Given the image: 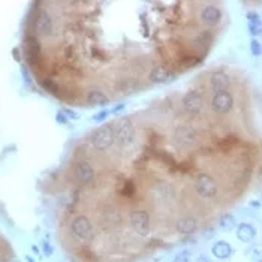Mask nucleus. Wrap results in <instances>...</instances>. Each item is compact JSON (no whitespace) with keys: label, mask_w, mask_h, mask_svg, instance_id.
Here are the masks:
<instances>
[{"label":"nucleus","mask_w":262,"mask_h":262,"mask_svg":"<svg viewBox=\"0 0 262 262\" xmlns=\"http://www.w3.org/2000/svg\"><path fill=\"white\" fill-rule=\"evenodd\" d=\"M231 84V78L223 72V71H214L210 75V88L214 93H220V91H226Z\"/></svg>","instance_id":"16"},{"label":"nucleus","mask_w":262,"mask_h":262,"mask_svg":"<svg viewBox=\"0 0 262 262\" xmlns=\"http://www.w3.org/2000/svg\"><path fill=\"white\" fill-rule=\"evenodd\" d=\"M124 106H126L124 103H117L114 108H111V109H109V114H118L120 111H123V109H124Z\"/></svg>","instance_id":"33"},{"label":"nucleus","mask_w":262,"mask_h":262,"mask_svg":"<svg viewBox=\"0 0 262 262\" xmlns=\"http://www.w3.org/2000/svg\"><path fill=\"white\" fill-rule=\"evenodd\" d=\"M234 253V247L231 243L225 241V240H217L213 246H211V255L219 259V261H226L232 256Z\"/></svg>","instance_id":"19"},{"label":"nucleus","mask_w":262,"mask_h":262,"mask_svg":"<svg viewBox=\"0 0 262 262\" xmlns=\"http://www.w3.org/2000/svg\"><path fill=\"white\" fill-rule=\"evenodd\" d=\"M190 256H192L190 249H181L175 253L173 262H190Z\"/></svg>","instance_id":"26"},{"label":"nucleus","mask_w":262,"mask_h":262,"mask_svg":"<svg viewBox=\"0 0 262 262\" xmlns=\"http://www.w3.org/2000/svg\"><path fill=\"white\" fill-rule=\"evenodd\" d=\"M74 174H75V178L84 186L91 184L96 178V173H94L93 167L86 161H78L74 165Z\"/></svg>","instance_id":"13"},{"label":"nucleus","mask_w":262,"mask_h":262,"mask_svg":"<svg viewBox=\"0 0 262 262\" xmlns=\"http://www.w3.org/2000/svg\"><path fill=\"white\" fill-rule=\"evenodd\" d=\"M210 108L217 115H226L234 108V96L229 90L214 93L210 102Z\"/></svg>","instance_id":"8"},{"label":"nucleus","mask_w":262,"mask_h":262,"mask_svg":"<svg viewBox=\"0 0 262 262\" xmlns=\"http://www.w3.org/2000/svg\"><path fill=\"white\" fill-rule=\"evenodd\" d=\"M195 262H211V259H210L207 255H199V256L196 258V261Z\"/></svg>","instance_id":"34"},{"label":"nucleus","mask_w":262,"mask_h":262,"mask_svg":"<svg viewBox=\"0 0 262 262\" xmlns=\"http://www.w3.org/2000/svg\"><path fill=\"white\" fill-rule=\"evenodd\" d=\"M56 121H57L59 124H68L69 118H68V115H66L63 111H59V112L56 114Z\"/></svg>","instance_id":"29"},{"label":"nucleus","mask_w":262,"mask_h":262,"mask_svg":"<svg viewBox=\"0 0 262 262\" xmlns=\"http://www.w3.org/2000/svg\"><path fill=\"white\" fill-rule=\"evenodd\" d=\"M222 9L216 5H205L199 12V20L207 27H216L222 21Z\"/></svg>","instance_id":"12"},{"label":"nucleus","mask_w":262,"mask_h":262,"mask_svg":"<svg viewBox=\"0 0 262 262\" xmlns=\"http://www.w3.org/2000/svg\"><path fill=\"white\" fill-rule=\"evenodd\" d=\"M41 42L36 36H27L24 39V54L32 66L41 59Z\"/></svg>","instance_id":"14"},{"label":"nucleus","mask_w":262,"mask_h":262,"mask_svg":"<svg viewBox=\"0 0 262 262\" xmlns=\"http://www.w3.org/2000/svg\"><path fill=\"white\" fill-rule=\"evenodd\" d=\"M103 217L106 219V222H108L109 225H118V223L123 222L120 211H118L115 207H112V205H108V207H106V210L103 211Z\"/></svg>","instance_id":"24"},{"label":"nucleus","mask_w":262,"mask_h":262,"mask_svg":"<svg viewBox=\"0 0 262 262\" xmlns=\"http://www.w3.org/2000/svg\"><path fill=\"white\" fill-rule=\"evenodd\" d=\"M32 252H33L35 255H39V247L33 244V246H32Z\"/></svg>","instance_id":"35"},{"label":"nucleus","mask_w":262,"mask_h":262,"mask_svg":"<svg viewBox=\"0 0 262 262\" xmlns=\"http://www.w3.org/2000/svg\"><path fill=\"white\" fill-rule=\"evenodd\" d=\"M250 53H252L255 57H259L262 54V44L258 39H255V38L250 41Z\"/></svg>","instance_id":"27"},{"label":"nucleus","mask_w":262,"mask_h":262,"mask_svg":"<svg viewBox=\"0 0 262 262\" xmlns=\"http://www.w3.org/2000/svg\"><path fill=\"white\" fill-rule=\"evenodd\" d=\"M213 42H214V33L211 30H201L192 39L193 48L201 50L204 54H207V48H210L213 45Z\"/></svg>","instance_id":"15"},{"label":"nucleus","mask_w":262,"mask_h":262,"mask_svg":"<svg viewBox=\"0 0 262 262\" xmlns=\"http://www.w3.org/2000/svg\"><path fill=\"white\" fill-rule=\"evenodd\" d=\"M115 189L123 198H132L137 192L134 180L132 178H124V177H118V180L115 183Z\"/></svg>","instance_id":"20"},{"label":"nucleus","mask_w":262,"mask_h":262,"mask_svg":"<svg viewBox=\"0 0 262 262\" xmlns=\"http://www.w3.org/2000/svg\"><path fill=\"white\" fill-rule=\"evenodd\" d=\"M256 234H258V232H256V228H255L252 223H249V222H241V223H238L237 228H235V235H237V238H238L241 243H246V244L255 241Z\"/></svg>","instance_id":"18"},{"label":"nucleus","mask_w":262,"mask_h":262,"mask_svg":"<svg viewBox=\"0 0 262 262\" xmlns=\"http://www.w3.org/2000/svg\"><path fill=\"white\" fill-rule=\"evenodd\" d=\"M115 141L120 147H129L135 140V126L130 117H120L114 126Z\"/></svg>","instance_id":"3"},{"label":"nucleus","mask_w":262,"mask_h":262,"mask_svg":"<svg viewBox=\"0 0 262 262\" xmlns=\"http://www.w3.org/2000/svg\"><path fill=\"white\" fill-rule=\"evenodd\" d=\"M177 72L170 65L167 63H155L149 69V81L155 84H162V83H173L177 78Z\"/></svg>","instance_id":"6"},{"label":"nucleus","mask_w":262,"mask_h":262,"mask_svg":"<svg viewBox=\"0 0 262 262\" xmlns=\"http://www.w3.org/2000/svg\"><path fill=\"white\" fill-rule=\"evenodd\" d=\"M42 250H44V255L45 256H51L54 253V249H53V246L48 241H44L42 243Z\"/></svg>","instance_id":"30"},{"label":"nucleus","mask_w":262,"mask_h":262,"mask_svg":"<svg viewBox=\"0 0 262 262\" xmlns=\"http://www.w3.org/2000/svg\"><path fill=\"white\" fill-rule=\"evenodd\" d=\"M71 231L74 237H77L81 241H90L94 237V229L93 223L90 222L86 214H78L77 217L72 219L71 222Z\"/></svg>","instance_id":"5"},{"label":"nucleus","mask_w":262,"mask_h":262,"mask_svg":"<svg viewBox=\"0 0 262 262\" xmlns=\"http://www.w3.org/2000/svg\"><path fill=\"white\" fill-rule=\"evenodd\" d=\"M193 189L195 193L202 199H213L219 193V186L214 177L207 173H199L193 180Z\"/></svg>","instance_id":"2"},{"label":"nucleus","mask_w":262,"mask_h":262,"mask_svg":"<svg viewBox=\"0 0 262 262\" xmlns=\"http://www.w3.org/2000/svg\"><path fill=\"white\" fill-rule=\"evenodd\" d=\"M152 196H153V201L161 202V204H165V202L174 199L175 196H177V190L174 189V186H171L168 181H165V180H158V181L153 184Z\"/></svg>","instance_id":"10"},{"label":"nucleus","mask_w":262,"mask_h":262,"mask_svg":"<svg viewBox=\"0 0 262 262\" xmlns=\"http://www.w3.org/2000/svg\"><path fill=\"white\" fill-rule=\"evenodd\" d=\"M109 115V109H103V111H100V112H97V114H94L93 115V121H96V123H99V121H103L106 117Z\"/></svg>","instance_id":"28"},{"label":"nucleus","mask_w":262,"mask_h":262,"mask_svg":"<svg viewBox=\"0 0 262 262\" xmlns=\"http://www.w3.org/2000/svg\"><path fill=\"white\" fill-rule=\"evenodd\" d=\"M237 219L232 213H225L219 217V228L223 232H231L237 228Z\"/></svg>","instance_id":"23"},{"label":"nucleus","mask_w":262,"mask_h":262,"mask_svg":"<svg viewBox=\"0 0 262 262\" xmlns=\"http://www.w3.org/2000/svg\"><path fill=\"white\" fill-rule=\"evenodd\" d=\"M175 229L183 235H190L198 229V220L190 214L180 216L175 222Z\"/></svg>","instance_id":"17"},{"label":"nucleus","mask_w":262,"mask_h":262,"mask_svg":"<svg viewBox=\"0 0 262 262\" xmlns=\"http://www.w3.org/2000/svg\"><path fill=\"white\" fill-rule=\"evenodd\" d=\"M41 86L45 88L48 93L54 94V96H57V94H59V86L56 84V81H53V80H50V78L42 80V81H41Z\"/></svg>","instance_id":"25"},{"label":"nucleus","mask_w":262,"mask_h":262,"mask_svg":"<svg viewBox=\"0 0 262 262\" xmlns=\"http://www.w3.org/2000/svg\"><path fill=\"white\" fill-rule=\"evenodd\" d=\"M247 18V30L252 36L262 35V18L256 11H249L246 14Z\"/></svg>","instance_id":"21"},{"label":"nucleus","mask_w":262,"mask_h":262,"mask_svg":"<svg viewBox=\"0 0 262 262\" xmlns=\"http://www.w3.org/2000/svg\"><path fill=\"white\" fill-rule=\"evenodd\" d=\"M26 262H36V261H35L32 256H29V255H27V256H26Z\"/></svg>","instance_id":"36"},{"label":"nucleus","mask_w":262,"mask_h":262,"mask_svg":"<svg viewBox=\"0 0 262 262\" xmlns=\"http://www.w3.org/2000/svg\"><path fill=\"white\" fill-rule=\"evenodd\" d=\"M129 225L134 232L140 237H149L152 232V219L150 213L146 210H135L129 214Z\"/></svg>","instance_id":"4"},{"label":"nucleus","mask_w":262,"mask_h":262,"mask_svg":"<svg viewBox=\"0 0 262 262\" xmlns=\"http://www.w3.org/2000/svg\"><path fill=\"white\" fill-rule=\"evenodd\" d=\"M181 108L190 117L199 115L202 108H204V96H202V93H199L196 90H190V91L184 93V96L181 99Z\"/></svg>","instance_id":"7"},{"label":"nucleus","mask_w":262,"mask_h":262,"mask_svg":"<svg viewBox=\"0 0 262 262\" xmlns=\"http://www.w3.org/2000/svg\"><path fill=\"white\" fill-rule=\"evenodd\" d=\"M35 30L39 36L48 38L54 33V21L47 9H39L35 17Z\"/></svg>","instance_id":"11"},{"label":"nucleus","mask_w":262,"mask_h":262,"mask_svg":"<svg viewBox=\"0 0 262 262\" xmlns=\"http://www.w3.org/2000/svg\"><path fill=\"white\" fill-rule=\"evenodd\" d=\"M86 102H87L88 106H105L106 103H109V97L102 90L93 88L87 93Z\"/></svg>","instance_id":"22"},{"label":"nucleus","mask_w":262,"mask_h":262,"mask_svg":"<svg viewBox=\"0 0 262 262\" xmlns=\"http://www.w3.org/2000/svg\"><path fill=\"white\" fill-rule=\"evenodd\" d=\"M256 262H262V258H261V259H258V261H256Z\"/></svg>","instance_id":"37"},{"label":"nucleus","mask_w":262,"mask_h":262,"mask_svg":"<svg viewBox=\"0 0 262 262\" xmlns=\"http://www.w3.org/2000/svg\"><path fill=\"white\" fill-rule=\"evenodd\" d=\"M62 111H63V112H65L66 115H68V118H74V120H78V118H80V115H78V114H77L75 111H72V109L63 108Z\"/></svg>","instance_id":"32"},{"label":"nucleus","mask_w":262,"mask_h":262,"mask_svg":"<svg viewBox=\"0 0 262 262\" xmlns=\"http://www.w3.org/2000/svg\"><path fill=\"white\" fill-rule=\"evenodd\" d=\"M173 140L178 147L190 149L198 141V129L192 126H178L174 130Z\"/></svg>","instance_id":"9"},{"label":"nucleus","mask_w":262,"mask_h":262,"mask_svg":"<svg viewBox=\"0 0 262 262\" xmlns=\"http://www.w3.org/2000/svg\"><path fill=\"white\" fill-rule=\"evenodd\" d=\"M11 262H20V261H11Z\"/></svg>","instance_id":"38"},{"label":"nucleus","mask_w":262,"mask_h":262,"mask_svg":"<svg viewBox=\"0 0 262 262\" xmlns=\"http://www.w3.org/2000/svg\"><path fill=\"white\" fill-rule=\"evenodd\" d=\"M91 146L97 152H106L109 150L115 143V130L114 124H103L97 129H94L90 135Z\"/></svg>","instance_id":"1"},{"label":"nucleus","mask_w":262,"mask_h":262,"mask_svg":"<svg viewBox=\"0 0 262 262\" xmlns=\"http://www.w3.org/2000/svg\"><path fill=\"white\" fill-rule=\"evenodd\" d=\"M214 235H216V229H214L213 226H210V228H205V229H204V238L211 240V238H214Z\"/></svg>","instance_id":"31"}]
</instances>
